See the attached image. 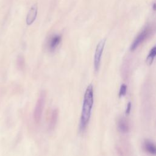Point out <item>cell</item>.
Instances as JSON below:
<instances>
[{"label":"cell","mask_w":156,"mask_h":156,"mask_svg":"<svg viewBox=\"0 0 156 156\" xmlns=\"http://www.w3.org/2000/svg\"><path fill=\"white\" fill-rule=\"evenodd\" d=\"M155 56H156V44L151 49L146 58V63L148 65H151L152 63L154 57Z\"/></svg>","instance_id":"obj_10"},{"label":"cell","mask_w":156,"mask_h":156,"mask_svg":"<svg viewBox=\"0 0 156 156\" xmlns=\"http://www.w3.org/2000/svg\"><path fill=\"white\" fill-rule=\"evenodd\" d=\"M126 91H127V86L123 83L121 85L119 91V97L124 96L126 94Z\"/></svg>","instance_id":"obj_11"},{"label":"cell","mask_w":156,"mask_h":156,"mask_svg":"<svg viewBox=\"0 0 156 156\" xmlns=\"http://www.w3.org/2000/svg\"><path fill=\"white\" fill-rule=\"evenodd\" d=\"M45 97L46 94L44 91L41 92L39 96V98L36 103V105L34 109V120L36 122H39L41 120L43 110L44 106L45 103Z\"/></svg>","instance_id":"obj_2"},{"label":"cell","mask_w":156,"mask_h":156,"mask_svg":"<svg viewBox=\"0 0 156 156\" xmlns=\"http://www.w3.org/2000/svg\"><path fill=\"white\" fill-rule=\"evenodd\" d=\"M62 40V36L60 35H55L52 36L48 42V48L51 51H54Z\"/></svg>","instance_id":"obj_7"},{"label":"cell","mask_w":156,"mask_h":156,"mask_svg":"<svg viewBox=\"0 0 156 156\" xmlns=\"http://www.w3.org/2000/svg\"><path fill=\"white\" fill-rule=\"evenodd\" d=\"M143 147L147 153L155 155H156V144L149 140H146L143 144Z\"/></svg>","instance_id":"obj_5"},{"label":"cell","mask_w":156,"mask_h":156,"mask_svg":"<svg viewBox=\"0 0 156 156\" xmlns=\"http://www.w3.org/2000/svg\"><path fill=\"white\" fill-rule=\"evenodd\" d=\"M118 127L119 130L123 133L127 132L129 130V125L124 118H120L118 121Z\"/></svg>","instance_id":"obj_8"},{"label":"cell","mask_w":156,"mask_h":156,"mask_svg":"<svg viewBox=\"0 0 156 156\" xmlns=\"http://www.w3.org/2000/svg\"><path fill=\"white\" fill-rule=\"evenodd\" d=\"M57 118H58V111L57 109H55L52 111L51 116L50 122L49 124V128L50 130H52L55 127V126L57 123Z\"/></svg>","instance_id":"obj_9"},{"label":"cell","mask_w":156,"mask_h":156,"mask_svg":"<svg viewBox=\"0 0 156 156\" xmlns=\"http://www.w3.org/2000/svg\"><path fill=\"white\" fill-rule=\"evenodd\" d=\"M131 107H132V105H131V103L129 102L127 104V107H126V115L129 114V113L130 112V110H131Z\"/></svg>","instance_id":"obj_12"},{"label":"cell","mask_w":156,"mask_h":156,"mask_svg":"<svg viewBox=\"0 0 156 156\" xmlns=\"http://www.w3.org/2000/svg\"><path fill=\"white\" fill-rule=\"evenodd\" d=\"M93 87L92 85L90 84L87 87L83 97L82 110L79 124V129L82 132L86 129L88 124L93 108Z\"/></svg>","instance_id":"obj_1"},{"label":"cell","mask_w":156,"mask_h":156,"mask_svg":"<svg viewBox=\"0 0 156 156\" xmlns=\"http://www.w3.org/2000/svg\"><path fill=\"white\" fill-rule=\"evenodd\" d=\"M37 15V5L34 4L30 9L26 17V24L27 25L32 24L35 21Z\"/></svg>","instance_id":"obj_6"},{"label":"cell","mask_w":156,"mask_h":156,"mask_svg":"<svg viewBox=\"0 0 156 156\" xmlns=\"http://www.w3.org/2000/svg\"><path fill=\"white\" fill-rule=\"evenodd\" d=\"M105 44V39H102L97 44L95 53H94V70L96 71H98L99 70L100 63H101V57H102Z\"/></svg>","instance_id":"obj_3"},{"label":"cell","mask_w":156,"mask_h":156,"mask_svg":"<svg viewBox=\"0 0 156 156\" xmlns=\"http://www.w3.org/2000/svg\"><path fill=\"white\" fill-rule=\"evenodd\" d=\"M151 30L150 27H146L136 37L130 46V50L134 51L141 43H143L150 35Z\"/></svg>","instance_id":"obj_4"},{"label":"cell","mask_w":156,"mask_h":156,"mask_svg":"<svg viewBox=\"0 0 156 156\" xmlns=\"http://www.w3.org/2000/svg\"><path fill=\"white\" fill-rule=\"evenodd\" d=\"M153 9L154 10H156V3H154V5H153Z\"/></svg>","instance_id":"obj_13"}]
</instances>
